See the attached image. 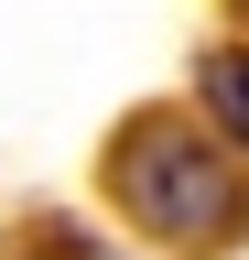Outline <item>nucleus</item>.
<instances>
[{"instance_id":"nucleus-1","label":"nucleus","mask_w":249,"mask_h":260,"mask_svg":"<svg viewBox=\"0 0 249 260\" xmlns=\"http://www.w3.org/2000/svg\"><path fill=\"white\" fill-rule=\"evenodd\" d=\"M109 195L152 228V239H173V249H228L238 228H249V184H238V162L217 152L195 119H163V109L119 130V152H109Z\"/></svg>"},{"instance_id":"nucleus-2","label":"nucleus","mask_w":249,"mask_h":260,"mask_svg":"<svg viewBox=\"0 0 249 260\" xmlns=\"http://www.w3.org/2000/svg\"><path fill=\"white\" fill-rule=\"evenodd\" d=\"M195 98H206V119L228 130V141H249V44H217L195 65Z\"/></svg>"}]
</instances>
